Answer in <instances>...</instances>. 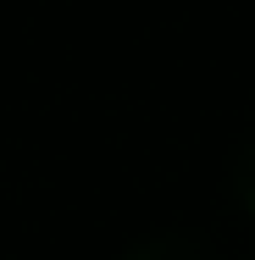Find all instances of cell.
I'll use <instances>...</instances> for the list:
<instances>
[{
	"label": "cell",
	"mask_w": 255,
	"mask_h": 260,
	"mask_svg": "<svg viewBox=\"0 0 255 260\" xmlns=\"http://www.w3.org/2000/svg\"><path fill=\"white\" fill-rule=\"evenodd\" d=\"M128 260H216V255L205 249L200 238H189V233H161L150 244H139Z\"/></svg>",
	"instance_id": "1"
},
{
	"label": "cell",
	"mask_w": 255,
	"mask_h": 260,
	"mask_svg": "<svg viewBox=\"0 0 255 260\" xmlns=\"http://www.w3.org/2000/svg\"><path fill=\"white\" fill-rule=\"evenodd\" d=\"M233 188H239V200L255 210V139H244L239 155H233Z\"/></svg>",
	"instance_id": "2"
}]
</instances>
